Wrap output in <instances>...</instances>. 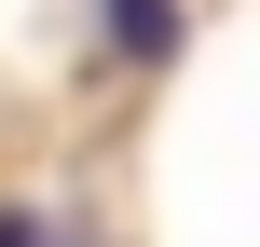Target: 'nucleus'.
<instances>
[{"label": "nucleus", "instance_id": "1", "mask_svg": "<svg viewBox=\"0 0 260 247\" xmlns=\"http://www.w3.org/2000/svg\"><path fill=\"white\" fill-rule=\"evenodd\" d=\"M110 41H123L137 69H165V55H178V0H110Z\"/></svg>", "mask_w": 260, "mask_h": 247}, {"label": "nucleus", "instance_id": "2", "mask_svg": "<svg viewBox=\"0 0 260 247\" xmlns=\"http://www.w3.org/2000/svg\"><path fill=\"white\" fill-rule=\"evenodd\" d=\"M0 247H55V234H41V220H0Z\"/></svg>", "mask_w": 260, "mask_h": 247}]
</instances>
